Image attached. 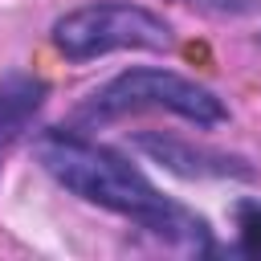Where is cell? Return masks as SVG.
I'll list each match as a JSON object with an SVG mask.
<instances>
[{"instance_id": "cell-6", "label": "cell", "mask_w": 261, "mask_h": 261, "mask_svg": "<svg viewBox=\"0 0 261 261\" xmlns=\"http://www.w3.org/2000/svg\"><path fill=\"white\" fill-rule=\"evenodd\" d=\"M204 4H216V8H257L261 0H204Z\"/></svg>"}, {"instance_id": "cell-4", "label": "cell", "mask_w": 261, "mask_h": 261, "mask_svg": "<svg viewBox=\"0 0 261 261\" xmlns=\"http://www.w3.org/2000/svg\"><path fill=\"white\" fill-rule=\"evenodd\" d=\"M41 82L33 77H0V139H12L16 130H24V122L33 118V110L41 106Z\"/></svg>"}, {"instance_id": "cell-3", "label": "cell", "mask_w": 261, "mask_h": 261, "mask_svg": "<svg viewBox=\"0 0 261 261\" xmlns=\"http://www.w3.org/2000/svg\"><path fill=\"white\" fill-rule=\"evenodd\" d=\"M175 110L196 126H216L224 122V106L216 94H208L204 86L179 77V73H163V69H130L122 77H114L86 110L82 118H114L126 110Z\"/></svg>"}, {"instance_id": "cell-5", "label": "cell", "mask_w": 261, "mask_h": 261, "mask_svg": "<svg viewBox=\"0 0 261 261\" xmlns=\"http://www.w3.org/2000/svg\"><path fill=\"white\" fill-rule=\"evenodd\" d=\"M241 245L245 253H261V208L253 204L241 208Z\"/></svg>"}, {"instance_id": "cell-1", "label": "cell", "mask_w": 261, "mask_h": 261, "mask_svg": "<svg viewBox=\"0 0 261 261\" xmlns=\"http://www.w3.org/2000/svg\"><path fill=\"white\" fill-rule=\"evenodd\" d=\"M37 159L45 163V171L65 184L69 192H77L90 204H102L110 212H122L130 220H139L143 228L188 245V249H208V228L200 216H192L188 208L163 200L155 192V184L130 167L126 159H118L106 147H94L69 130H49L37 143Z\"/></svg>"}, {"instance_id": "cell-2", "label": "cell", "mask_w": 261, "mask_h": 261, "mask_svg": "<svg viewBox=\"0 0 261 261\" xmlns=\"http://www.w3.org/2000/svg\"><path fill=\"white\" fill-rule=\"evenodd\" d=\"M53 41L69 61H86L110 49H167V24L135 4H86L53 24Z\"/></svg>"}]
</instances>
